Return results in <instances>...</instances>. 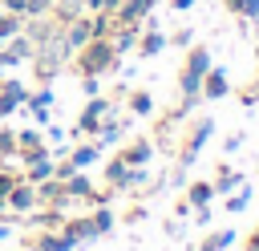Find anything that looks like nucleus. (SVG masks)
<instances>
[{"label": "nucleus", "mask_w": 259, "mask_h": 251, "mask_svg": "<svg viewBox=\"0 0 259 251\" xmlns=\"http://www.w3.org/2000/svg\"><path fill=\"white\" fill-rule=\"evenodd\" d=\"M53 4L57 0H24V16H45V12H53Z\"/></svg>", "instance_id": "473e14b6"}, {"label": "nucleus", "mask_w": 259, "mask_h": 251, "mask_svg": "<svg viewBox=\"0 0 259 251\" xmlns=\"http://www.w3.org/2000/svg\"><path fill=\"white\" fill-rule=\"evenodd\" d=\"M65 40H69V49H73V53H77L81 45H89V40H93V16H89V12H81V16L65 20Z\"/></svg>", "instance_id": "1a4fd4ad"}, {"label": "nucleus", "mask_w": 259, "mask_h": 251, "mask_svg": "<svg viewBox=\"0 0 259 251\" xmlns=\"http://www.w3.org/2000/svg\"><path fill=\"white\" fill-rule=\"evenodd\" d=\"M16 178H20L16 170H0V198H4V194H8L12 186H16Z\"/></svg>", "instance_id": "c9c22d12"}, {"label": "nucleus", "mask_w": 259, "mask_h": 251, "mask_svg": "<svg viewBox=\"0 0 259 251\" xmlns=\"http://www.w3.org/2000/svg\"><path fill=\"white\" fill-rule=\"evenodd\" d=\"M32 247H36V251H77L81 243H77L69 231L57 227V231H40V239H32Z\"/></svg>", "instance_id": "9b49d317"}, {"label": "nucleus", "mask_w": 259, "mask_h": 251, "mask_svg": "<svg viewBox=\"0 0 259 251\" xmlns=\"http://www.w3.org/2000/svg\"><path fill=\"white\" fill-rule=\"evenodd\" d=\"M0 8H8V12H20V16H24V0H0Z\"/></svg>", "instance_id": "ea45409f"}, {"label": "nucleus", "mask_w": 259, "mask_h": 251, "mask_svg": "<svg viewBox=\"0 0 259 251\" xmlns=\"http://www.w3.org/2000/svg\"><path fill=\"white\" fill-rule=\"evenodd\" d=\"M255 40H259V28H255Z\"/></svg>", "instance_id": "49530a36"}, {"label": "nucleus", "mask_w": 259, "mask_h": 251, "mask_svg": "<svg viewBox=\"0 0 259 251\" xmlns=\"http://www.w3.org/2000/svg\"><path fill=\"white\" fill-rule=\"evenodd\" d=\"M32 227H40V231H57L61 223H65V211H57V206H49V211H36L32 219H28Z\"/></svg>", "instance_id": "4be33fe9"}, {"label": "nucleus", "mask_w": 259, "mask_h": 251, "mask_svg": "<svg viewBox=\"0 0 259 251\" xmlns=\"http://www.w3.org/2000/svg\"><path fill=\"white\" fill-rule=\"evenodd\" d=\"M117 69H121V57L113 53L109 36H93L89 45H81L73 53V73L77 77H105V73H117Z\"/></svg>", "instance_id": "f257e3e1"}, {"label": "nucleus", "mask_w": 259, "mask_h": 251, "mask_svg": "<svg viewBox=\"0 0 259 251\" xmlns=\"http://www.w3.org/2000/svg\"><path fill=\"white\" fill-rule=\"evenodd\" d=\"M45 142H65V130L61 126H45Z\"/></svg>", "instance_id": "4c0bfd02"}, {"label": "nucleus", "mask_w": 259, "mask_h": 251, "mask_svg": "<svg viewBox=\"0 0 259 251\" xmlns=\"http://www.w3.org/2000/svg\"><path fill=\"white\" fill-rule=\"evenodd\" d=\"M109 109H113V101H109V97H101V93H97V97H89V101H85V109H81V117H77V126H73L69 134H73L77 142H81V138H97V126H101V117H105Z\"/></svg>", "instance_id": "f03ea898"}, {"label": "nucleus", "mask_w": 259, "mask_h": 251, "mask_svg": "<svg viewBox=\"0 0 259 251\" xmlns=\"http://www.w3.org/2000/svg\"><path fill=\"white\" fill-rule=\"evenodd\" d=\"M210 198H214V186H210V182H190V186H186V202H190V206H206Z\"/></svg>", "instance_id": "b1692460"}, {"label": "nucleus", "mask_w": 259, "mask_h": 251, "mask_svg": "<svg viewBox=\"0 0 259 251\" xmlns=\"http://www.w3.org/2000/svg\"><path fill=\"white\" fill-rule=\"evenodd\" d=\"M81 12H89V8H85V0H57V4H53V16H57L61 24H65V20H73V16H81Z\"/></svg>", "instance_id": "bb28decb"}, {"label": "nucleus", "mask_w": 259, "mask_h": 251, "mask_svg": "<svg viewBox=\"0 0 259 251\" xmlns=\"http://www.w3.org/2000/svg\"><path fill=\"white\" fill-rule=\"evenodd\" d=\"M0 211H8V202H4V198H0Z\"/></svg>", "instance_id": "c03bdc74"}, {"label": "nucleus", "mask_w": 259, "mask_h": 251, "mask_svg": "<svg viewBox=\"0 0 259 251\" xmlns=\"http://www.w3.org/2000/svg\"><path fill=\"white\" fill-rule=\"evenodd\" d=\"M0 45H4V40H0Z\"/></svg>", "instance_id": "de8ad7c7"}, {"label": "nucleus", "mask_w": 259, "mask_h": 251, "mask_svg": "<svg viewBox=\"0 0 259 251\" xmlns=\"http://www.w3.org/2000/svg\"><path fill=\"white\" fill-rule=\"evenodd\" d=\"M125 170H130V166H125V158H121V154H117V158H109V162H105V182L121 190V186H125Z\"/></svg>", "instance_id": "5701e85b"}, {"label": "nucleus", "mask_w": 259, "mask_h": 251, "mask_svg": "<svg viewBox=\"0 0 259 251\" xmlns=\"http://www.w3.org/2000/svg\"><path fill=\"white\" fill-rule=\"evenodd\" d=\"M243 182H247L243 174H235V170H227V166H219V178H214L210 186H214V194H223V198H227V190H239Z\"/></svg>", "instance_id": "aec40b11"}, {"label": "nucleus", "mask_w": 259, "mask_h": 251, "mask_svg": "<svg viewBox=\"0 0 259 251\" xmlns=\"http://www.w3.org/2000/svg\"><path fill=\"white\" fill-rule=\"evenodd\" d=\"M49 174H53V158H49V154H36L32 162H24V178H28L32 186H36L40 178H49Z\"/></svg>", "instance_id": "6ab92c4d"}, {"label": "nucleus", "mask_w": 259, "mask_h": 251, "mask_svg": "<svg viewBox=\"0 0 259 251\" xmlns=\"http://www.w3.org/2000/svg\"><path fill=\"white\" fill-rule=\"evenodd\" d=\"M214 138V117H198L194 121V130L186 134V142H182V154H178V166L186 170V166H194L198 162V154H202V146Z\"/></svg>", "instance_id": "7ed1b4c3"}, {"label": "nucleus", "mask_w": 259, "mask_h": 251, "mask_svg": "<svg viewBox=\"0 0 259 251\" xmlns=\"http://www.w3.org/2000/svg\"><path fill=\"white\" fill-rule=\"evenodd\" d=\"M8 235H12V223H0V243H4Z\"/></svg>", "instance_id": "79ce46f5"}, {"label": "nucleus", "mask_w": 259, "mask_h": 251, "mask_svg": "<svg viewBox=\"0 0 259 251\" xmlns=\"http://www.w3.org/2000/svg\"><path fill=\"white\" fill-rule=\"evenodd\" d=\"M170 8L174 12H186V8H194V0H170Z\"/></svg>", "instance_id": "a19ab883"}, {"label": "nucleus", "mask_w": 259, "mask_h": 251, "mask_svg": "<svg viewBox=\"0 0 259 251\" xmlns=\"http://www.w3.org/2000/svg\"><path fill=\"white\" fill-rule=\"evenodd\" d=\"M0 158H16V130L0 126Z\"/></svg>", "instance_id": "7c9ffc66"}, {"label": "nucleus", "mask_w": 259, "mask_h": 251, "mask_svg": "<svg viewBox=\"0 0 259 251\" xmlns=\"http://www.w3.org/2000/svg\"><path fill=\"white\" fill-rule=\"evenodd\" d=\"M24 101H28V85H24L20 77H8V73H4V77H0V121L12 117Z\"/></svg>", "instance_id": "20e7f679"}, {"label": "nucleus", "mask_w": 259, "mask_h": 251, "mask_svg": "<svg viewBox=\"0 0 259 251\" xmlns=\"http://www.w3.org/2000/svg\"><path fill=\"white\" fill-rule=\"evenodd\" d=\"M166 40H170V45H178V49H190L194 32H190V28H178V32H174V36H166Z\"/></svg>", "instance_id": "72a5a7b5"}, {"label": "nucleus", "mask_w": 259, "mask_h": 251, "mask_svg": "<svg viewBox=\"0 0 259 251\" xmlns=\"http://www.w3.org/2000/svg\"><path fill=\"white\" fill-rule=\"evenodd\" d=\"M121 134H125V121L117 117V109H109V113L101 117V126H97V146L105 150V146H113V142H121Z\"/></svg>", "instance_id": "ddd939ff"}, {"label": "nucleus", "mask_w": 259, "mask_h": 251, "mask_svg": "<svg viewBox=\"0 0 259 251\" xmlns=\"http://www.w3.org/2000/svg\"><path fill=\"white\" fill-rule=\"evenodd\" d=\"M89 219H93V231H97V239H101V235H109V231H113V223H117L109 206H97V211H93Z\"/></svg>", "instance_id": "c85d7f7f"}, {"label": "nucleus", "mask_w": 259, "mask_h": 251, "mask_svg": "<svg viewBox=\"0 0 259 251\" xmlns=\"http://www.w3.org/2000/svg\"><path fill=\"white\" fill-rule=\"evenodd\" d=\"M239 146H243V134H231V138H227V142H223V154H235V150H239Z\"/></svg>", "instance_id": "58836bf2"}, {"label": "nucleus", "mask_w": 259, "mask_h": 251, "mask_svg": "<svg viewBox=\"0 0 259 251\" xmlns=\"http://www.w3.org/2000/svg\"><path fill=\"white\" fill-rule=\"evenodd\" d=\"M130 109H134L138 117H150V113H154V97H150L146 89H138V93H130Z\"/></svg>", "instance_id": "c756f323"}, {"label": "nucleus", "mask_w": 259, "mask_h": 251, "mask_svg": "<svg viewBox=\"0 0 259 251\" xmlns=\"http://www.w3.org/2000/svg\"><path fill=\"white\" fill-rule=\"evenodd\" d=\"M53 101H57V97H53V85H40V89H32V93H28L24 109H28V113H49V109H53Z\"/></svg>", "instance_id": "a211bd4d"}, {"label": "nucleus", "mask_w": 259, "mask_h": 251, "mask_svg": "<svg viewBox=\"0 0 259 251\" xmlns=\"http://www.w3.org/2000/svg\"><path fill=\"white\" fill-rule=\"evenodd\" d=\"M20 28H24V16H20V12H8V8H0V40L16 36Z\"/></svg>", "instance_id": "a878e982"}, {"label": "nucleus", "mask_w": 259, "mask_h": 251, "mask_svg": "<svg viewBox=\"0 0 259 251\" xmlns=\"http://www.w3.org/2000/svg\"><path fill=\"white\" fill-rule=\"evenodd\" d=\"M223 4H227V12H235L243 20H259V0H223Z\"/></svg>", "instance_id": "cd10ccee"}, {"label": "nucleus", "mask_w": 259, "mask_h": 251, "mask_svg": "<svg viewBox=\"0 0 259 251\" xmlns=\"http://www.w3.org/2000/svg\"><path fill=\"white\" fill-rule=\"evenodd\" d=\"M89 190H93V182L85 178V170H73V174L65 178V194H69V198H89Z\"/></svg>", "instance_id": "412c9836"}, {"label": "nucleus", "mask_w": 259, "mask_h": 251, "mask_svg": "<svg viewBox=\"0 0 259 251\" xmlns=\"http://www.w3.org/2000/svg\"><path fill=\"white\" fill-rule=\"evenodd\" d=\"M154 4H158V0H121L117 12H113V20H117V24H142V20L154 12Z\"/></svg>", "instance_id": "9d476101"}, {"label": "nucleus", "mask_w": 259, "mask_h": 251, "mask_svg": "<svg viewBox=\"0 0 259 251\" xmlns=\"http://www.w3.org/2000/svg\"><path fill=\"white\" fill-rule=\"evenodd\" d=\"M194 227H210V202L206 206H194Z\"/></svg>", "instance_id": "e433bc0d"}, {"label": "nucleus", "mask_w": 259, "mask_h": 251, "mask_svg": "<svg viewBox=\"0 0 259 251\" xmlns=\"http://www.w3.org/2000/svg\"><path fill=\"white\" fill-rule=\"evenodd\" d=\"M247 202H251V186L243 182V186H239V194H231V198H227V211H231V215H239V211H247Z\"/></svg>", "instance_id": "2f4dec72"}, {"label": "nucleus", "mask_w": 259, "mask_h": 251, "mask_svg": "<svg viewBox=\"0 0 259 251\" xmlns=\"http://www.w3.org/2000/svg\"><path fill=\"white\" fill-rule=\"evenodd\" d=\"M121 158H125V166H150V158H154V142H150V138H134V142L121 150Z\"/></svg>", "instance_id": "4468645a"}, {"label": "nucleus", "mask_w": 259, "mask_h": 251, "mask_svg": "<svg viewBox=\"0 0 259 251\" xmlns=\"http://www.w3.org/2000/svg\"><path fill=\"white\" fill-rule=\"evenodd\" d=\"M4 73H8V69H4V65H0V77H4Z\"/></svg>", "instance_id": "a18cd8bd"}, {"label": "nucleus", "mask_w": 259, "mask_h": 251, "mask_svg": "<svg viewBox=\"0 0 259 251\" xmlns=\"http://www.w3.org/2000/svg\"><path fill=\"white\" fill-rule=\"evenodd\" d=\"M81 93L85 97H97L101 93V77H81Z\"/></svg>", "instance_id": "f704fd0d"}, {"label": "nucleus", "mask_w": 259, "mask_h": 251, "mask_svg": "<svg viewBox=\"0 0 259 251\" xmlns=\"http://www.w3.org/2000/svg\"><path fill=\"white\" fill-rule=\"evenodd\" d=\"M32 53H36V45H32L24 32H16V36H8V40L0 45V65H4V69H16V65L32 61Z\"/></svg>", "instance_id": "39448f33"}, {"label": "nucleus", "mask_w": 259, "mask_h": 251, "mask_svg": "<svg viewBox=\"0 0 259 251\" xmlns=\"http://www.w3.org/2000/svg\"><path fill=\"white\" fill-rule=\"evenodd\" d=\"M231 243H235V231L227 227V231H210V235L202 239V247H198V251H227Z\"/></svg>", "instance_id": "393cba45"}, {"label": "nucleus", "mask_w": 259, "mask_h": 251, "mask_svg": "<svg viewBox=\"0 0 259 251\" xmlns=\"http://www.w3.org/2000/svg\"><path fill=\"white\" fill-rule=\"evenodd\" d=\"M4 202H8L12 215H28L32 206H40V202H36V186H32L28 178H16V186L4 194Z\"/></svg>", "instance_id": "6e6552de"}, {"label": "nucleus", "mask_w": 259, "mask_h": 251, "mask_svg": "<svg viewBox=\"0 0 259 251\" xmlns=\"http://www.w3.org/2000/svg\"><path fill=\"white\" fill-rule=\"evenodd\" d=\"M210 65H214V61H210V49H206V45H190V53H186V65H182V69H186V73H198V77H202V73H206Z\"/></svg>", "instance_id": "dca6fc26"}, {"label": "nucleus", "mask_w": 259, "mask_h": 251, "mask_svg": "<svg viewBox=\"0 0 259 251\" xmlns=\"http://www.w3.org/2000/svg\"><path fill=\"white\" fill-rule=\"evenodd\" d=\"M247 251H259V231H255V235L247 239Z\"/></svg>", "instance_id": "37998d69"}, {"label": "nucleus", "mask_w": 259, "mask_h": 251, "mask_svg": "<svg viewBox=\"0 0 259 251\" xmlns=\"http://www.w3.org/2000/svg\"><path fill=\"white\" fill-rule=\"evenodd\" d=\"M36 154H49V142H45V130H16V158L20 162H32Z\"/></svg>", "instance_id": "423d86ee"}, {"label": "nucleus", "mask_w": 259, "mask_h": 251, "mask_svg": "<svg viewBox=\"0 0 259 251\" xmlns=\"http://www.w3.org/2000/svg\"><path fill=\"white\" fill-rule=\"evenodd\" d=\"M61 231H69L77 243H89V239H97V231H93V219H89V215H81V219H65V223H61Z\"/></svg>", "instance_id": "f3484780"}, {"label": "nucleus", "mask_w": 259, "mask_h": 251, "mask_svg": "<svg viewBox=\"0 0 259 251\" xmlns=\"http://www.w3.org/2000/svg\"><path fill=\"white\" fill-rule=\"evenodd\" d=\"M97 158H101V146H97V142H85V146L77 142V146L69 150V162H73L77 170H89V166H93Z\"/></svg>", "instance_id": "2eb2a0df"}, {"label": "nucleus", "mask_w": 259, "mask_h": 251, "mask_svg": "<svg viewBox=\"0 0 259 251\" xmlns=\"http://www.w3.org/2000/svg\"><path fill=\"white\" fill-rule=\"evenodd\" d=\"M36 202H45V206H57V211H65L73 198L65 194V178H57V174H49V178H40L36 182Z\"/></svg>", "instance_id": "0eeeda50"}, {"label": "nucleus", "mask_w": 259, "mask_h": 251, "mask_svg": "<svg viewBox=\"0 0 259 251\" xmlns=\"http://www.w3.org/2000/svg\"><path fill=\"white\" fill-rule=\"evenodd\" d=\"M227 93H231L227 73H223L219 65H210V69L202 73V97H206V101H219V97H227Z\"/></svg>", "instance_id": "f8f14e48"}]
</instances>
